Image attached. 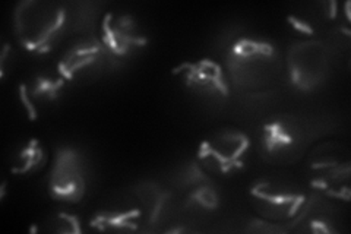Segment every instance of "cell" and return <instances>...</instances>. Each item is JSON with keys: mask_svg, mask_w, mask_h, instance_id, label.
Masks as SVG:
<instances>
[{"mask_svg": "<svg viewBox=\"0 0 351 234\" xmlns=\"http://www.w3.org/2000/svg\"><path fill=\"white\" fill-rule=\"evenodd\" d=\"M249 138L239 130L217 133L210 141H204L197 159L206 164L213 173H228L234 167H241L240 157L249 148Z\"/></svg>", "mask_w": 351, "mask_h": 234, "instance_id": "obj_3", "label": "cell"}, {"mask_svg": "<svg viewBox=\"0 0 351 234\" xmlns=\"http://www.w3.org/2000/svg\"><path fill=\"white\" fill-rule=\"evenodd\" d=\"M21 157L27 159V161H25V165L21 167V169H12V173H15V174L28 173L32 169V167H37L41 163L43 151L38 147V142L31 141V143L28 145V148L21 152Z\"/></svg>", "mask_w": 351, "mask_h": 234, "instance_id": "obj_11", "label": "cell"}, {"mask_svg": "<svg viewBox=\"0 0 351 234\" xmlns=\"http://www.w3.org/2000/svg\"><path fill=\"white\" fill-rule=\"evenodd\" d=\"M103 47L104 44L98 43L97 40L84 41L78 44V46L72 47L59 63L60 73L66 80H72L75 72L86 68V66L93 65L97 60L98 56L103 51Z\"/></svg>", "mask_w": 351, "mask_h": 234, "instance_id": "obj_9", "label": "cell"}, {"mask_svg": "<svg viewBox=\"0 0 351 234\" xmlns=\"http://www.w3.org/2000/svg\"><path fill=\"white\" fill-rule=\"evenodd\" d=\"M19 94H21V100H22V103H24L25 108L28 110L29 119H31V120H36V119H37V110H36L34 104H32V103L29 102V98H28V93H27V86H25V85H21V86H19Z\"/></svg>", "mask_w": 351, "mask_h": 234, "instance_id": "obj_14", "label": "cell"}, {"mask_svg": "<svg viewBox=\"0 0 351 234\" xmlns=\"http://www.w3.org/2000/svg\"><path fill=\"white\" fill-rule=\"evenodd\" d=\"M252 196L258 200V208L261 213L272 221L294 217L298 214L300 205L306 200L303 195L267 194L262 183L252 187Z\"/></svg>", "mask_w": 351, "mask_h": 234, "instance_id": "obj_6", "label": "cell"}, {"mask_svg": "<svg viewBox=\"0 0 351 234\" xmlns=\"http://www.w3.org/2000/svg\"><path fill=\"white\" fill-rule=\"evenodd\" d=\"M64 9L53 2H21L15 10V31L22 46L32 51L50 50V41L64 24Z\"/></svg>", "mask_w": 351, "mask_h": 234, "instance_id": "obj_2", "label": "cell"}, {"mask_svg": "<svg viewBox=\"0 0 351 234\" xmlns=\"http://www.w3.org/2000/svg\"><path fill=\"white\" fill-rule=\"evenodd\" d=\"M59 217L64 218L66 221H69V224H72V226H73V230H75V233H80V224H78V220H76L75 217H72V215H68V214H60Z\"/></svg>", "mask_w": 351, "mask_h": 234, "instance_id": "obj_16", "label": "cell"}, {"mask_svg": "<svg viewBox=\"0 0 351 234\" xmlns=\"http://www.w3.org/2000/svg\"><path fill=\"white\" fill-rule=\"evenodd\" d=\"M291 82L309 91L319 84L326 72V56L321 43L309 41L291 47L289 54Z\"/></svg>", "mask_w": 351, "mask_h": 234, "instance_id": "obj_4", "label": "cell"}, {"mask_svg": "<svg viewBox=\"0 0 351 234\" xmlns=\"http://www.w3.org/2000/svg\"><path fill=\"white\" fill-rule=\"evenodd\" d=\"M230 71L239 86L247 91L268 90L280 72V60L271 44L243 38L239 40L228 59Z\"/></svg>", "mask_w": 351, "mask_h": 234, "instance_id": "obj_1", "label": "cell"}, {"mask_svg": "<svg viewBox=\"0 0 351 234\" xmlns=\"http://www.w3.org/2000/svg\"><path fill=\"white\" fill-rule=\"evenodd\" d=\"M5 187H6V182L2 185V195H0V198H2V199L5 198Z\"/></svg>", "mask_w": 351, "mask_h": 234, "instance_id": "obj_17", "label": "cell"}, {"mask_svg": "<svg viewBox=\"0 0 351 234\" xmlns=\"http://www.w3.org/2000/svg\"><path fill=\"white\" fill-rule=\"evenodd\" d=\"M265 145L268 151H276L277 148L284 147V145L293 143V137L284 129L282 121H276L265 128Z\"/></svg>", "mask_w": 351, "mask_h": 234, "instance_id": "obj_10", "label": "cell"}, {"mask_svg": "<svg viewBox=\"0 0 351 234\" xmlns=\"http://www.w3.org/2000/svg\"><path fill=\"white\" fill-rule=\"evenodd\" d=\"M289 21L291 22V25L295 28V30H299V31H302L303 34H313V30L306 24V22H302V21H299V19H295V18H293V16H289Z\"/></svg>", "mask_w": 351, "mask_h": 234, "instance_id": "obj_15", "label": "cell"}, {"mask_svg": "<svg viewBox=\"0 0 351 234\" xmlns=\"http://www.w3.org/2000/svg\"><path fill=\"white\" fill-rule=\"evenodd\" d=\"M63 84H64L63 80H58V81L51 82L49 80H44V78H38L34 90H32V95L34 97L46 95L49 100H54L58 97L59 88H62Z\"/></svg>", "mask_w": 351, "mask_h": 234, "instance_id": "obj_12", "label": "cell"}, {"mask_svg": "<svg viewBox=\"0 0 351 234\" xmlns=\"http://www.w3.org/2000/svg\"><path fill=\"white\" fill-rule=\"evenodd\" d=\"M179 69H186V81L189 86L208 88L211 91H219L223 95H228L221 68L215 62L204 59L197 63H183L179 66Z\"/></svg>", "mask_w": 351, "mask_h": 234, "instance_id": "obj_8", "label": "cell"}, {"mask_svg": "<svg viewBox=\"0 0 351 234\" xmlns=\"http://www.w3.org/2000/svg\"><path fill=\"white\" fill-rule=\"evenodd\" d=\"M113 15L108 14L103 24V44L108 47L114 54H125L132 46H144L147 40L144 37H135L132 32V19L129 16L119 18L116 27H113Z\"/></svg>", "mask_w": 351, "mask_h": 234, "instance_id": "obj_7", "label": "cell"}, {"mask_svg": "<svg viewBox=\"0 0 351 234\" xmlns=\"http://www.w3.org/2000/svg\"><path fill=\"white\" fill-rule=\"evenodd\" d=\"M192 199L196 204H199L206 209H215L218 205V198L215 191L213 187H208V186L197 189V191L193 194Z\"/></svg>", "mask_w": 351, "mask_h": 234, "instance_id": "obj_13", "label": "cell"}, {"mask_svg": "<svg viewBox=\"0 0 351 234\" xmlns=\"http://www.w3.org/2000/svg\"><path fill=\"white\" fill-rule=\"evenodd\" d=\"M50 191L54 198L69 202H78L84 196L85 182L80 155L72 150L60 151L51 172Z\"/></svg>", "mask_w": 351, "mask_h": 234, "instance_id": "obj_5", "label": "cell"}]
</instances>
